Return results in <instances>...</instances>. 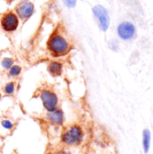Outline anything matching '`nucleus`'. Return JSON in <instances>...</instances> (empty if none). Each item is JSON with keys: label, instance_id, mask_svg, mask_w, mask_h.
Masks as SVG:
<instances>
[{"label": "nucleus", "instance_id": "f257e3e1", "mask_svg": "<svg viewBox=\"0 0 153 154\" xmlns=\"http://www.w3.org/2000/svg\"><path fill=\"white\" fill-rule=\"evenodd\" d=\"M47 48L54 57L66 55L70 50L69 41L60 33H53L47 42Z\"/></svg>", "mask_w": 153, "mask_h": 154}, {"label": "nucleus", "instance_id": "f03ea898", "mask_svg": "<svg viewBox=\"0 0 153 154\" xmlns=\"http://www.w3.org/2000/svg\"><path fill=\"white\" fill-rule=\"evenodd\" d=\"M83 137H84V134L82 128L79 125H73L67 127L63 131L61 134V141L63 143L67 145L75 146L82 142Z\"/></svg>", "mask_w": 153, "mask_h": 154}, {"label": "nucleus", "instance_id": "7ed1b4c3", "mask_svg": "<svg viewBox=\"0 0 153 154\" xmlns=\"http://www.w3.org/2000/svg\"><path fill=\"white\" fill-rule=\"evenodd\" d=\"M95 17L97 20L99 28L103 32H106L110 25V17L107 10L101 5H96L92 9Z\"/></svg>", "mask_w": 153, "mask_h": 154}, {"label": "nucleus", "instance_id": "20e7f679", "mask_svg": "<svg viewBox=\"0 0 153 154\" xmlns=\"http://www.w3.org/2000/svg\"><path fill=\"white\" fill-rule=\"evenodd\" d=\"M41 100L42 102V105L44 109L47 111H51L55 109H57L58 106V96L55 92H53L50 90H42L40 95Z\"/></svg>", "mask_w": 153, "mask_h": 154}, {"label": "nucleus", "instance_id": "39448f33", "mask_svg": "<svg viewBox=\"0 0 153 154\" xmlns=\"http://www.w3.org/2000/svg\"><path fill=\"white\" fill-rule=\"evenodd\" d=\"M19 25L18 16L13 12L6 13L1 18V26L5 32H15Z\"/></svg>", "mask_w": 153, "mask_h": 154}, {"label": "nucleus", "instance_id": "423d86ee", "mask_svg": "<svg viewBox=\"0 0 153 154\" xmlns=\"http://www.w3.org/2000/svg\"><path fill=\"white\" fill-rule=\"evenodd\" d=\"M118 36L123 40H130L136 35L135 26L130 22H123L117 27Z\"/></svg>", "mask_w": 153, "mask_h": 154}, {"label": "nucleus", "instance_id": "0eeeda50", "mask_svg": "<svg viewBox=\"0 0 153 154\" xmlns=\"http://www.w3.org/2000/svg\"><path fill=\"white\" fill-rule=\"evenodd\" d=\"M34 13V5L29 0L21 1L16 6V15L21 19L26 20L30 18Z\"/></svg>", "mask_w": 153, "mask_h": 154}, {"label": "nucleus", "instance_id": "6e6552de", "mask_svg": "<svg viewBox=\"0 0 153 154\" xmlns=\"http://www.w3.org/2000/svg\"><path fill=\"white\" fill-rule=\"evenodd\" d=\"M47 119L53 125H60L64 121V113L60 109H55L51 111H48Z\"/></svg>", "mask_w": 153, "mask_h": 154}, {"label": "nucleus", "instance_id": "1a4fd4ad", "mask_svg": "<svg viewBox=\"0 0 153 154\" xmlns=\"http://www.w3.org/2000/svg\"><path fill=\"white\" fill-rule=\"evenodd\" d=\"M47 70L49 74L53 77L60 76L62 73V64L57 61H51L49 63L47 66Z\"/></svg>", "mask_w": 153, "mask_h": 154}, {"label": "nucleus", "instance_id": "9d476101", "mask_svg": "<svg viewBox=\"0 0 153 154\" xmlns=\"http://www.w3.org/2000/svg\"><path fill=\"white\" fill-rule=\"evenodd\" d=\"M151 142V133L149 129H144L142 132V147L144 152L146 154L150 151Z\"/></svg>", "mask_w": 153, "mask_h": 154}, {"label": "nucleus", "instance_id": "9b49d317", "mask_svg": "<svg viewBox=\"0 0 153 154\" xmlns=\"http://www.w3.org/2000/svg\"><path fill=\"white\" fill-rule=\"evenodd\" d=\"M15 89V82H9L5 84L4 86V92L6 95H13Z\"/></svg>", "mask_w": 153, "mask_h": 154}, {"label": "nucleus", "instance_id": "f8f14e48", "mask_svg": "<svg viewBox=\"0 0 153 154\" xmlns=\"http://www.w3.org/2000/svg\"><path fill=\"white\" fill-rule=\"evenodd\" d=\"M22 72V67L18 65H14L8 70V75L10 77H17Z\"/></svg>", "mask_w": 153, "mask_h": 154}, {"label": "nucleus", "instance_id": "ddd939ff", "mask_svg": "<svg viewBox=\"0 0 153 154\" xmlns=\"http://www.w3.org/2000/svg\"><path fill=\"white\" fill-rule=\"evenodd\" d=\"M14 59L11 57H4L1 61V66L4 69L9 70L14 66Z\"/></svg>", "mask_w": 153, "mask_h": 154}, {"label": "nucleus", "instance_id": "4468645a", "mask_svg": "<svg viewBox=\"0 0 153 154\" xmlns=\"http://www.w3.org/2000/svg\"><path fill=\"white\" fill-rule=\"evenodd\" d=\"M1 125H2V126H3L4 128H5V129H7V130H11V129L13 128V126H14V124H13L10 120H8V119H4V120H2V121H1Z\"/></svg>", "mask_w": 153, "mask_h": 154}, {"label": "nucleus", "instance_id": "2eb2a0df", "mask_svg": "<svg viewBox=\"0 0 153 154\" xmlns=\"http://www.w3.org/2000/svg\"><path fill=\"white\" fill-rule=\"evenodd\" d=\"M65 4V5H67L70 8H72L76 5V0H62Z\"/></svg>", "mask_w": 153, "mask_h": 154}, {"label": "nucleus", "instance_id": "dca6fc26", "mask_svg": "<svg viewBox=\"0 0 153 154\" xmlns=\"http://www.w3.org/2000/svg\"><path fill=\"white\" fill-rule=\"evenodd\" d=\"M57 154H71L70 152H68V151H60V152H59Z\"/></svg>", "mask_w": 153, "mask_h": 154}, {"label": "nucleus", "instance_id": "f3484780", "mask_svg": "<svg viewBox=\"0 0 153 154\" xmlns=\"http://www.w3.org/2000/svg\"><path fill=\"white\" fill-rule=\"evenodd\" d=\"M0 100H1V94H0Z\"/></svg>", "mask_w": 153, "mask_h": 154}]
</instances>
